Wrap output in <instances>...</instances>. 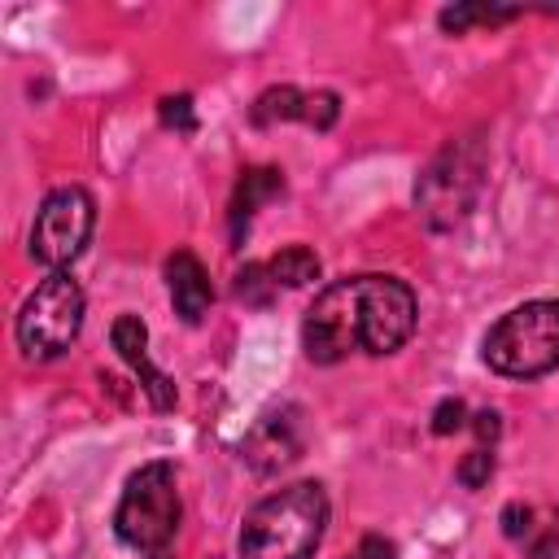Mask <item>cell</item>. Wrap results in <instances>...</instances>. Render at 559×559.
<instances>
[{
    "instance_id": "3",
    "label": "cell",
    "mask_w": 559,
    "mask_h": 559,
    "mask_svg": "<svg viewBox=\"0 0 559 559\" xmlns=\"http://www.w3.org/2000/svg\"><path fill=\"white\" fill-rule=\"evenodd\" d=\"M485 362L498 376L533 380L559 367V301H524L485 332Z\"/></svg>"
},
{
    "instance_id": "18",
    "label": "cell",
    "mask_w": 559,
    "mask_h": 559,
    "mask_svg": "<svg viewBox=\"0 0 559 559\" xmlns=\"http://www.w3.org/2000/svg\"><path fill=\"white\" fill-rule=\"evenodd\" d=\"M467 424V406L459 402V397H445L437 411H432V432L437 437H450V432H459Z\"/></svg>"
},
{
    "instance_id": "2",
    "label": "cell",
    "mask_w": 559,
    "mask_h": 559,
    "mask_svg": "<svg viewBox=\"0 0 559 559\" xmlns=\"http://www.w3.org/2000/svg\"><path fill=\"white\" fill-rule=\"evenodd\" d=\"M328 528V493L319 480H297L266 493L240 524V559H310Z\"/></svg>"
},
{
    "instance_id": "11",
    "label": "cell",
    "mask_w": 559,
    "mask_h": 559,
    "mask_svg": "<svg viewBox=\"0 0 559 559\" xmlns=\"http://www.w3.org/2000/svg\"><path fill=\"white\" fill-rule=\"evenodd\" d=\"M280 192H284V175H280L275 166H249V170H240L236 192H231V214H227V223H231V240H236V245L245 240L253 210H258L262 201L280 197Z\"/></svg>"
},
{
    "instance_id": "16",
    "label": "cell",
    "mask_w": 559,
    "mask_h": 559,
    "mask_svg": "<svg viewBox=\"0 0 559 559\" xmlns=\"http://www.w3.org/2000/svg\"><path fill=\"white\" fill-rule=\"evenodd\" d=\"M336 114H341V96L336 92H306V127H314V131H328L332 122H336Z\"/></svg>"
},
{
    "instance_id": "5",
    "label": "cell",
    "mask_w": 559,
    "mask_h": 559,
    "mask_svg": "<svg viewBox=\"0 0 559 559\" xmlns=\"http://www.w3.org/2000/svg\"><path fill=\"white\" fill-rule=\"evenodd\" d=\"M83 328V288L66 271H48L17 310V345L26 358H57Z\"/></svg>"
},
{
    "instance_id": "1",
    "label": "cell",
    "mask_w": 559,
    "mask_h": 559,
    "mask_svg": "<svg viewBox=\"0 0 559 559\" xmlns=\"http://www.w3.org/2000/svg\"><path fill=\"white\" fill-rule=\"evenodd\" d=\"M419 319L415 293L397 275H345L328 284L301 319L310 362H341L349 354H393L411 341Z\"/></svg>"
},
{
    "instance_id": "14",
    "label": "cell",
    "mask_w": 559,
    "mask_h": 559,
    "mask_svg": "<svg viewBox=\"0 0 559 559\" xmlns=\"http://www.w3.org/2000/svg\"><path fill=\"white\" fill-rule=\"evenodd\" d=\"M507 17H515V9H493V4H454V9H441V31H454V35H463L467 26H476V22H507Z\"/></svg>"
},
{
    "instance_id": "8",
    "label": "cell",
    "mask_w": 559,
    "mask_h": 559,
    "mask_svg": "<svg viewBox=\"0 0 559 559\" xmlns=\"http://www.w3.org/2000/svg\"><path fill=\"white\" fill-rule=\"evenodd\" d=\"M301 450H306V428H301V411H297V406L266 411V415L249 428V437H245V445H240L245 463H249L258 476H275L280 467H288L293 459H301Z\"/></svg>"
},
{
    "instance_id": "15",
    "label": "cell",
    "mask_w": 559,
    "mask_h": 559,
    "mask_svg": "<svg viewBox=\"0 0 559 559\" xmlns=\"http://www.w3.org/2000/svg\"><path fill=\"white\" fill-rule=\"evenodd\" d=\"M271 293H275V280H271V271H266V266L249 262V266L236 275V297H240V301H249V306H266V301H271Z\"/></svg>"
},
{
    "instance_id": "7",
    "label": "cell",
    "mask_w": 559,
    "mask_h": 559,
    "mask_svg": "<svg viewBox=\"0 0 559 559\" xmlns=\"http://www.w3.org/2000/svg\"><path fill=\"white\" fill-rule=\"evenodd\" d=\"M96 227V201L83 188H52L39 210H35V227H31V258L48 271H66L92 240Z\"/></svg>"
},
{
    "instance_id": "6",
    "label": "cell",
    "mask_w": 559,
    "mask_h": 559,
    "mask_svg": "<svg viewBox=\"0 0 559 559\" xmlns=\"http://www.w3.org/2000/svg\"><path fill=\"white\" fill-rule=\"evenodd\" d=\"M485 170V157H480V144H467V140H450L437 162L419 175L415 183V210L419 218L432 227V231H445L454 223L467 218V210L476 205L480 197V175Z\"/></svg>"
},
{
    "instance_id": "17",
    "label": "cell",
    "mask_w": 559,
    "mask_h": 559,
    "mask_svg": "<svg viewBox=\"0 0 559 559\" xmlns=\"http://www.w3.org/2000/svg\"><path fill=\"white\" fill-rule=\"evenodd\" d=\"M489 476H493V454H489L485 445L467 450L463 463H459V480H463L467 489H480V485H489Z\"/></svg>"
},
{
    "instance_id": "22",
    "label": "cell",
    "mask_w": 559,
    "mask_h": 559,
    "mask_svg": "<svg viewBox=\"0 0 559 559\" xmlns=\"http://www.w3.org/2000/svg\"><path fill=\"white\" fill-rule=\"evenodd\" d=\"M472 428H476V437H480V441H493V437L502 432L498 411H480V415H472Z\"/></svg>"
},
{
    "instance_id": "13",
    "label": "cell",
    "mask_w": 559,
    "mask_h": 559,
    "mask_svg": "<svg viewBox=\"0 0 559 559\" xmlns=\"http://www.w3.org/2000/svg\"><path fill=\"white\" fill-rule=\"evenodd\" d=\"M293 118H306V92L280 83V87H266L258 100H253V122L258 127H271V122H293Z\"/></svg>"
},
{
    "instance_id": "21",
    "label": "cell",
    "mask_w": 559,
    "mask_h": 559,
    "mask_svg": "<svg viewBox=\"0 0 559 559\" xmlns=\"http://www.w3.org/2000/svg\"><path fill=\"white\" fill-rule=\"evenodd\" d=\"M393 555H397V550H393V542L371 533V537H362V542L354 546V555H349V559H393Z\"/></svg>"
},
{
    "instance_id": "12",
    "label": "cell",
    "mask_w": 559,
    "mask_h": 559,
    "mask_svg": "<svg viewBox=\"0 0 559 559\" xmlns=\"http://www.w3.org/2000/svg\"><path fill=\"white\" fill-rule=\"evenodd\" d=\"M266 271H271L275 284H284V288H301V284L319 280V253L306 249V245H288V249H280V253L266 262Z\"/></svg>"
},
{
    "instance_id": "20",
    "label": "cell",
    "mask_w": 559,
    "mask_h": 559,
    "mask_svg": "<svg viewBox=\"0 0 559 559\" xmlns=\"http://www.w3.org/2000/svg\"><path fill=\"white\" fill-rule=\"evenodd\" d=\"M162 122L166 127H179V131H192L197 118H192V96H166L162 100Z\"/></svg>"
},
{
    "instance_id": "4",
    "label": "cell",
    "mask_w": 559,
    "mask_h": 559,
    "mask_svg": "<svg viewBox=\"0 0 559 559\" xmlns=\"http://www.w3.org/2000/svg\"><path fill=\"white\" fill-rule=\"evenodd\" d=\"M114 528L127 546L144 550V555H157L170 546L175 528H179V489H175V467L170 463H144L127 489H122V502L114 511Z\"/></svg>"
},
{
    "instance_id": "19",
    "label": "cell",
    "mask_w": 559,
    "mask_h": 559,
    "mask_svg": "<svg viewBox=\"0 0 559 559\" xmlns=\"http://www.w3.org/2000/svg\"><path fill=\"white\" fill-rule=\"evenodd\" d=\"M533 515H537L533 507H524V502H511V507L502 511V533H507L511 542H520V546H524V537L533 533Z\"/></svg>"
},
{
    "instance_id": "10",
    "label": "cell",
    "mask_w": 559,
    "mask_h": 559,
    "mask_svg": "<svg viewBox=\"0 0 559 559\" xmlns=\"http://www.w3.org/2000/svg\"><path fill=\"white\" fill-rule=\"evenodd\" d=\"M166 284H170V301H175L179 319L183 323H201L210 301H214V288H210V275H205L201 258L188 253V249L170 253L166 258Z\"/></svg>"
},
{
    "instance_id": "9",
    "label": "cell",
    "mask_w": 559,
    "mask_h": 559,
    "mask_svg": "<svg viewBox=\"0 0 559 559\" xmlns=\"http://www.w3.org/2000/svg\"><path fill=\"white\" fill-rule=\"evenodd\" d=\"M109 341H114L118 358L140 376V389L148 393V406L153 411H170L175 406V380L148 362V354H144L148 349V328L140 323V314H118L114 328H109Z\"/></svg>"
}]
</instances>
